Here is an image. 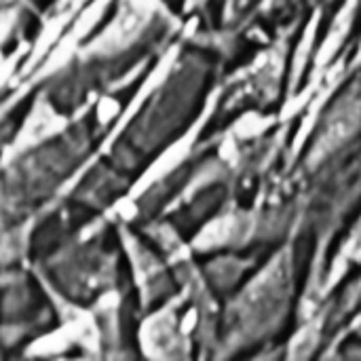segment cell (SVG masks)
Returning a JSON list of instances; mask_svg holds the SVG:
<instances>
[]
</instances>
